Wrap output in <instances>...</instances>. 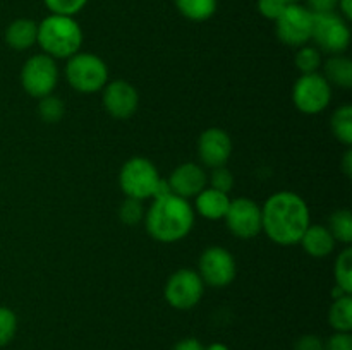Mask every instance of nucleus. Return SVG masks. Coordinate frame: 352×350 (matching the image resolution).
I'll return each mask as SVG.
<instances>
[{
    "label": "nucleus",
    "mask_w": 352,
    "mask_h": 350,
    "mask_svg": "<svg viewBox=\"0 0 352 350\" xmlns=\"http://www.w3.org/2000/svg\"><path fill=\"white\" fill-rule=\"evenodd\" d=\"M309 225L308 205L296 192H277L261 208V232L278 246L298 244Z\"/></svg>",
    "instance_id": "f257e3e1"
},
{
    "label": "nucleus",
    "mask_w": 352,
    "mask_h": 350,
    "mask_svg": "<svg viewBox=\"0 0 352 350\" xmlns=\"http://www.w3.org/2000/svg\"><path fill=\"white\" fill-rule=\"evenodd\" d=\"M146 230L155 240L164 244H172L182 240L195 225V209L188 199L168 194L165 198L153 199L148 208Z\"/></svg>",
    "instance_id": "f03ea898"
},
{
    "label": "nucleus",
    "mask_w": 352,
    "mask_h": 350,
    "mask_svg": "<svg viewBox=\"0 0 352 350\" xmlns=\"http://www.w3.org/2000/svg\"><path fill=\"white\" fill-rule=\"evenodd\" d=\"M36 43L52 58H71L82 45V30L72 16L50 14L38 24Z\"/></svg>",
    "instance_id": "7ed1b4c3"
},
{
    "label": "nucleus",
    "mask_w": 352,
    "mask_h": 350,
    "mask_svg": "<svg viewBox=\"0 0 352 350\" xmlns=\"http://www.w3.org/2000/svg\"><path fill=\"white\" fill-rule=\"evenodd\" d=\"M65 78L76 91L89 95L105 88L109 82V67L98 55L78 51L65 65Z\"/></svg>",
    "instance_id": "20e7f679"
},
{
    "label": "nucleus",
    "mask_w": 352,
    "mask_h": 350,
    "mask_svg": "<svg viewBox=\"0 0 352 350\" xmlns=\"http://www.w3.org/2000/svg\"><path fill=\"white\" fill-rule=\"evenodd\" d=\"M311 40L320 51L342 55L349 48L351 30L347 21L337 12L313 14Z\"/></svg>",
    "instance_id": "39448f33"
},
{
    "label": "nucleus",
    "mask_w": 352,
    "mask_h": 350,
    "mask_svg": "<svg viewBox=\"0 0 352 350\" xmlns=\"http://www.w3.org/2000/svg\"><path fill=\"white\" fill-rule=\"evenodd\" d=\"M158 180H160V175H158L157 167L148 158L134 156L120 168V189L127 198L138 199V201L153 198Z\"/></svg>",
    "instance_id": "423d86ee"
},
{
    "label": "nucleus",
    "mask_w": 352,
    "mask_h": 350,
    "mask_svg": "<svg viewBox=\"0 0 352 350\" xmlns=\"http://www.w3.org/2000/svg\"><path fill=\"white\" fill-rule=\"evenodd\" d=\"M332 84L318 72L302 74L292 88V102L296 108L308 115H316L330 105Z\"/></svg>",
    "instance_id": "0eeeda50"
},
{
    "label": "nucleus",
    "mask_w": 352,
    "mask_h": 350,
    "mask_svg": "<svg viewBox=\"0 0 352 350\" xmlns=\"http://www.w3.org/2000/svg\"><path fill=\"white\" fill-rule=\"evenodd\" d=\"M58 81V69L55 58L47 54H36L26 60L21 71V84L33 98H43L54 93Z\"/></svg>",
    "instance_id": "6e6552de"
},
{
    "label": "nucleus",
    "mask_w": 352,
    "mask_h": 350,
    "mask_svg": "<svg viewBox=\"0 0 352 350\" xmlns=\"http://www.w3.org/2000/svg\"><path fill=\"white\" fill-rule=\"evenodd\" d=\"M205 294V283L198 271L182 268L172 273L165 283V301L179 311L192 309Z\"/></svg>",
    "instance_id": "1a4fd4ad"
},
{
    "label": "nucleus",
    "mask_w": 352,
    "mask_h": 350,
    "mask_svg": "<svg viewBox=\"0 0 352 350\" xmlns=\"http://www.w3.org/2000/svg\"><path fill=\"white\" fill-rule=\"evenodd\" d=\"M277 38L289 47H305L311 40L313 12L299 3H289L275 21Z\"/></svg>",
    "instance_id": "9d476101"
},
{
    "label": "nucleus",
    "mask_w": 352,
    "mask_h": 350,
    "mask_svg": "<svg viewBox=\"0 0 352 350\" xmlns=\"http://www.w3.org/2000/svg\"><path fill=\"white\" fill-rule=\"evenodd\" d=\"M199 277L203 283L215 288H223L230 285L236 278V259L227 249L219 246L208 247L199 257Z\"/></svg>",
    "instance_id": "9b49d317"
},
{
    "label": "nucleus",
    "mask_w": 352,
    "mask_h": 350,
    "mask_svg": "<svg viewBox=\"0 0 352 350\" xmlns=\"http://www.w3.org/2000/svg\"><path fill=\"white\" fill-rule=\"evenodd\" d=\"M223 220L230 232L239 239H253L261 232V208L250 198L230 201Z\"/></svg>",
    "instance_id": "f8f14e48"
},
{
    "label": "nucleus",
    "mask_w": 352,
    "mask_h": 350,
    "mask_svg": "<svg viewBox=\"0 0 352 350\" xmlns=\"http://www.w3.org/2000/svg\"><path fill=\"white\" fill-rule=\"evenodd\" d=\"M102 91L103 106L113 119L126 120L136 113L138 105H140V95L131 82L117 79V81L107 82Z\"/></svg>",
    "instance_id": "ddd939ff"
},
{
    "label": "nucleus",
    "mask_w": 352,
    "mask_h": 350,
    "mask_svg": "<svg viewBox=\"0 0 352 350\" xmlns=\"http://www.w3.org/2000/svg\"><path fill=\"white\" fill-rule=\"evenodd\" d=\"M232 154V139L227 130L220 127H210L201 132L198 139V156L206 167H226Z\"/></svg>",
    "instance_id": "4468645a"
},
{
    "label": "nucleus",
    "mask_w": 352,
    "mask_h": 350,
    "mask_svg": "<svg viewBox=\"0 0 352 350\" xmlns=\"http://www.w3.org/2000/svg\"><path fill=\"white\" fill-rule=\"evenodd\" d=\"M167 180L170 184L172 194L184 199L196 198L208 184L205 170L198 163H191V161L179 165Z\"/></svg>",
    "instance_id": "2eb2a0df"
},
{
    "label": "nucleus",
    "mask_w": 352,
    "mask_h": 350,
    "mask_svg": "<svg viewBox=\"0 0 352 350\" xmlns=\"http://www.w3.org/2000/svg\"><path fill=\"white\" fill-rule=\"evenodd\" d=\"M336 242L337 240L333 239L330 230L323 225H309L299 240L306 254L311 257H325L332 254L336 249Z\"/></svg>",
    "instance_id": "dca6fc26"
},
{
    "label": "nucleus",
    "mask_w": 352,
    "mask_h": 350,
    "mask_svg": "<svg viewBox=\"0 0 352 350\" xmlns=\"http://www.w3.org/2000/svg\"><path fill=\"white\" fill-rule=\"evenodd\" d=\"M196 209L199 215L206 220H222L226 218L227 209H229L230 198L229 194L222 191H217L213 187H205L196 196Z\"/></svg>",
    "instance_id": "f3484780"
},
{
    "label": "nucleus",
    "mask_w": 352,
    "mask_h": 350,
    "mask_svg": "<svg viewBox=\"0 0 352 350\" xmlns=\"http://www.w3.org/2000/svg\"><path fill=\"white\" fill-rule=\"evenodd\" d=\"M38 24L28 17L12 21L6 30V43L17 51L28 50L36 43Z\"/></svg>",
    "instance_id": "a211bd4d"
},
{
    "label": "nucleus",
    "mask_w": 352,
    "mask_h": 350,
    "mask_svg": "<svg viewBox=\"0 0 352 350\" xmlns=\"http://www.w3.org/2000/svg\"><path fill=\"white\" fill-rule=\"evenodd\" d=\"M325 79L339 88L352 86V60L344 55H330L325 62Z\"/></svg>",
    "instance_id": "6ab92c4d"
},
{
    "label": "nucleus",
    "mask_w": 352,
    "mask_h": 350,
    "mask_svg": "<svg viewBox=\"0 0 352 350\" xmlns=\"http://www.w3.org/2000/svg\"><path fill=\"white\" fill-rule=\"evenodd\" d=\"M329 321L336 331L351 333L352 329V297L342 295L339 299H333V304L330 305Z\"/></svg>",
    "instance_id": "aec40b11"
},
{
    "label": "nucleus",
    "mask_w": 352,
    "mask_h": 350,
    "mask_svg": "<svg viewBox=\"0 0 352 350\" xmlns=\"http://www.w3.org/2000/svg\"><path fill=\"white\" fill-rule=\"evenodd\" d=\"M179 12L189 21L203 23L217 12V0H174Z\"/></svg>",
    "instance_id": "412c9836"
},
{
    "label": "nucleus",
    "mask_w": 352,
    "mask_h": 350,
    "mask_svg": "<svg viewBox=\"0 0 352 350\" xmlns=\"http://www.w3.org/2000/svg\"><path fill=\"white\" fill-rule=\"evenodd\" d=\"M330 127L337 139L346 146L352 144V106L344 105L333 112L332 120H330Z\"/></svg>",
    "instance_id": "4be33fe9"
},
{
    "label": "nucleus",
    "mask_w": 352,
    "mask_h": 350,
    "mask_svg": "<svg viewBox=\"0 0 352 350\" xmlns=\"http://www.w3.org/2000/svg\"><path fill=\"white\" fill-rule=\"evenodd\" d=\"M327 229L330 230L333 239L339 240V242H352V213L349 209H337V211H333L330 215Z\"/></svg>",
    "instance_id": "5701e85b"
},
{
    "label": "nucleus",
    "mask_w": 352,
    "mask_h": 350,
    "mask_svg": "<svg viewBox=\"0 0 352 350\" xmlns=\"http://www.w3.org/2000/svg\"><path fill=\"white\" fill-rule=\"evenodd\" d=\"M333 277H336V285L342 288L346 294H352V249H344L336 259L333 266Z\"/></svg>",
    "instance_id": "b1692460"
},
{
    "label": "nucleus",
    "mask_w": 352,
    "mask_h": 350,
    "mask_svg": "<svg viewBox=\"0 0 352 350\" xmlns=\"http://www.w3.org/2000/svg\"><path fill=\"white\" fill-rule=\"evenodd\" d=\"M296 67L301 71V74H311L318 72L322 67V51L316 47H301L294 57Z\"/></svg>",
    "instance_id": "393cba45"
},
{
    "label": "nucleus",
    "mask_w": 352,
    "mask_h": 350,
    "mask_svg": "<svg viewBox=\"0 0 352 350\" xmlns=\"http://www.w3.org/2000/svg\"><path fill=\"white\" fill-rule=\"evenodd\" d=\"M38 113H40L41 120L47 124H57L58 120L64 117L65 105L60 98L54 95H48L40 98V105H38Z\"/></svg>",
    "instance_id": "a878e982"
},
{
    "label": "nucleus",
    "mask_w": 352,
    "mask_h": 350,
    "mask_svg": "<svg viewBox=\"0 0 352 350\" xmlns=\"http://www.w3.org/2000/svg\"><path fill=\"white\" fill-rule=\"evenodd\" d=\"M17 329V318L12 309L0 305V347L12 342Z\"/></svg>",
    "instance_id": "bb28decb"
},
{
    "label": "nucleus",
    "mask_w": 352,
    "mask_h": 350,
    "mask_svg": "<svg viewBox=\"0 0 352 350\" xmlns=\"http://www.w3.org/2000/svg\"><path fill=\"white\" fill-rule=\"evenodd\" d=\"M119 218L122 220L126 225H136L144 218V206L143 202L138 199L127 198L126 201L120 205L119 208Z\"/></svg>",
    "instance_id": "cd10ccee"
},
{
    "label": "nucleus",
    "mask_w": 352,
    "mask_h": 350,
    "mask_svg": "<svg viewBox=\"0 0 352 350\" xmlns=\"http://www.w3.org/2000/svg\"><path fill=\"white\" fill-rule=\"evenodd\" d=\"M52 14H62V16H72L81 12L89 0H43Z\"/></svg>",
    "instance_id": "c85d7f7f"
},
{
    "label": "nucleus",
    "mask_w": 352,
    "mask_h": 350,
    "mask_svg": "<svg viewBox=\"0 0 352 350\" xmlns=\"http://www.w3.org/2000/svg\"><path fill=\"white\" fill-rule=\"evenodd\" d=\"M210 187L217 189V191H222L226 194H229L234 187V175L229 168L226 167H217L213 168L212 175L208 178Z\"/></svg>",
    "instance_id": "c756f323"
},
{
    "label": "nucleus",
    "mask_w": 352,
    "mask_h": 350,
    "mask_svg": "<svg viewBox=\"0 0 352 350\" xmlns=\"http://www.w3.org/2000/svg\"><path fill=\"white\" fill-rule=\"evenodd\" d=\"M289 3L285 0H258V10L265 19L277 21Z\"/></svg>",
    "instance_id": "7c9ffc66"
},
{
    "label": "nucleus",
    "mask_w": 352,
    "mask_h": 350,
    "mask_svg": "<svg viewBox=\"0 0 352 350\" xmlns=\"http://www.w3.org/2000/svg\"><path fill=\"white\" fill-rule=\"evenodd\" d=\"M325 350H352L351 333H339L330 336L325 343Z\"/></svg>",
    "instance_id": "2f4dec72"
},
{
    "label": "nucleus",
    "mask_w": 352,
    "mask_h": 350,
    "mask_svg": "<svg viewBox=\"0 0 352 350\" xmlns=\"http://www.w3.org/2000/svg\"><path fill=\"white\" fill-rule=\"evenodd\" d=\"M294 350H325V342L318 335L308 333V335H302L301 338H298Z\"/></svg>",
    "instance_id": "473e14b6"
},
{
    "label": "nucleus",
    "mask_w": 352,
    "mask_h": 350,
    "mask_svg": "<svg viewBox=\"0 0 352 350\" xmlns=\"http://www.w3.org/2000/svg\"><path fill=\"white\" fill-rule=\"evenodd\" d=\"M337 2L339 0H306V9L311 10L313 14H325L336 12Z\"/></svg>",
    "instance_id": "72a5a7b5"
},
{
    "label": "nucleus",
    "mask_w": 352,
    "mask_h": 350,
    "mask_svg": "<svg viewBox=\"0 0 352 350\" xmlns=\"http://www.w3.org/2000/svg\"><path fill=\"white\" fill-rule=\"evenodd\" d=\"M172 350H205V345L198 338H182Z\"/></svg>",
    "instance_id": "f704fd0d"
},
{
    "label": "nucleus",
    "mask_w": 352,
    "mask_h": 350,
    "mask_svg": "<svg viewBox=\"0 0 352 350\" xmlns=\"http://www.w3.org/2000/svg\"><path fill=\"white\" fill-rule=\"evenodd\" d=\"M337 9H339V14L344 19H352V0H339L337 2Z\"/></svg>",
    "instance_id": "c9c22d12"
},
{
    "label": "nucleus",
    "mask_w": 352,
    "mask_h": 350,
    "mask_svg": "<svg viewBox=\"0 0 352 350\" xmlns=\"http://www.w3.org/2000/svg\"><path fill=\"white\" fill-rule=\"evenodd\" d=\"M342 167H344V174H346L347 177H351L352 175V151L351 150H347L346 156H344Z\"/></svg>",
    "instance_id": "e433bc0d"
},
{
    "label": "nucleus",
    "mask_w": 352,
    "mask_h": 350,
    "mask_svg": "<svg viewBox=\"0 0 352 350\" xmlns=\"http://www.w3.org/2000/svg\"><path fill=\"white\" fill-rule=\"evenodd\" d=\"M205 350H229V347H227L226 343L215 342V343H210L208 347H205Z\"/></svg>",
    "instance_id": "4c0bfd02"
},
{
    "label": "nucleus",
    "mask_w": 352,
    "mask_h": 350,
    "mask_svg": "<svg viewBox=\"0 0 352 350\" xmlns=\"http://www.w3.org/2000/svg\"><path fill=\"white\" fill-rule=\"evenodd\" d=\"M285 2H287V3H298L299 0H285Z\"/></svg>",
    "instance_id": "58836bf2"
}]
</instances>
